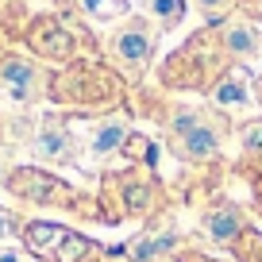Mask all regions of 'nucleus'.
<instances>
[{"label": "nucleus", "mask_w": 262, "mask_h": 262, "mask_svg": "<svg viewBox=\"0 0 262 262\" xmlns=\"http://www.w3.org/2000/svg\"><path fill=\"white\" fill-rule=\"evenodd\" d=\"M35 89V66L24 58H4L0 62V93L12 100H27Z\"/></svg>", "instance_id": "nucleus-1"}, {"label": "nucleus", "mask_w": 262, "mask_h": 262, "mask_svg": "<svg viewBox=\"0 0 262 262\" xmlns=\"http://www.w3.org/2000/svg\"><path fill=\"white\" fill-rule=\"evenodd\" d=\"M24 239H27V247H31L35 254H42V258H62L74 235L66 228H54V224H31Z\"/></svg>", "instance_id": "nucleus-2"}, {"label": "nucleus", "mask_w": 262, "mask_h": 262, "mask_svg": "<svg viewBox=\"0 0 262 262\" xmlns=\"http://www.w3.org/2000/svg\"><path fill=\"white\" fill-rule=\"evenodd\" d=\"M205 228H208V235H212V239H231L239 231V212L224 205V208H216V212L205 220Z\"/></svg>", "instance_id": "nucleus-3"}, {"label": "nucleus", "mask_w": 262, "mask_h": 262, "mask_svg": "<svg viewBox=\"0 0 262 262\" xmlns=\"http://www.w3.org/2000/svg\"><path fill=\"white\" fill-rule=\"evenodd\" d=\"M116 50H120V58H127V62H143V58L150 54V39L143 31H123L120 39H116Z\"/></svg>", "instance_id": "nucleus-4"}, {"label": "nucleus", "mask_w": 262, "mask_h": 262, "mask_svg": "<svg viewBox=\"0 0 262 262\" xmlns=\"http://www.w3.org/2000/svg\"><path fill=\"white\" fill-rule=\"evenodd\" d=\"M35 47H39L42 54H70V39L50 24H42V35H35Z\"/></svg>", "instance_id": "nucleus-5"}, {"label": "nucleus", "mask_w": 262, "mask_h": 262, "mask_svg": "<svg viewBox=\"0 0 262 262\" xmlns=\"http://www.w3.org/2000/svg\"><path fill=\"white\" fill-rule=\"evenodd\" d=\"M185 150H189L193 158H208V155L216 150V135H212L208 127H196V131H189V135H185Z\"/></svg>", "instance_id": "nucleus-6"}, {"label": "nucleus", "mask_w": 262, "mask_h": 262, "mask_svg": "<svg viewBox=\"0 0 262 262\" xmlns=\"http://www.w3.org/2000/svg\"><path fill=\"white\" fill-rule=\"evenodd\" d=\"M123 135H127V127H123L120 120L104 123V127L97 131V143H93V150H97V155H108L112 147H120V143H123Z\"/></svg>", "instance_id": "nucleus-7"}, {"label": "nucleus", "mask_w": 262, "mask_h": 262, "mask_svg": "<svg viewBox=\"0 0 262 262\" xmlns=\"http://www.w3.org/2000/svg\"><path fill=\"white\" fill-rule=\"evenodd\" d=\"M93 19H116L127 12V0H81Z\"/></svg>", "instance_id": "nucleus-8"}, {"label": "nucleus", "mask_w": 262, "mask_h": 262, "mask_svg": "<svg viewBox=\"0 0 262 262\" xmlns=\"http://www.w3.org/2000/svg\"><path fill=\"white\" fill-rule=\"evenodd\" d=\"M170 247H173V235H158V239H143V243H135L131 254H135V258H150V254H162V251H170Z\"/></svg>", "instance_id": "nucleus-9"}, {"label": "nucleus", "mask_w": 262, "mask_h": 262, "mask_svg": "<svg viewBox=\"0 0 262 262\" xmlns=\"http://www.w3.org/2000/svg\"><path fill=\"white\" fill-rule=\"evenodd\" d=\"M39 150L47 158H66V155H70V150H66V135H58V131H47V135H42Z\"/></svg>", "instance_id": "nucleus-10"}, {"label": "nucleus", "mask_w": 262, "mask_h": 262, "mask_svg": "<svg viewBox=\"0 0 262 262\" xmlns=\"http://www.w3.org/2000/svg\"><path fill=\"white\" fill-rule=\"evenodd\" d=\"M216 100H224V104H235V100H247V89L239 77H228V81L216 89Z\"/></svg>", "instance_id": "nucleus-11"}, {"label": "nucleus", "mask_w": 262, "mask_h": 262, "mask_svg": "<svg viewBox=\"0 0 262 262\" xmlns=\"http://www.w3.org/2000/svg\"><path fill=\"white\" fill-rule=\"evenodd\" d=\"M181 8H185L181 0H155V12L162 19H181Z\"/></svg>", "instance_id": "nucleus-12"}, {"label": "nucleus", "mask_w": 262, "mask_h": 262, "mask_svg": "<svg viewBox=\"0 0 262 262\" xmlns=\"http://www.w3.org/2000/svg\"><path fill=\"white\" fill-rule=\"evenodd\" d=\"M228 42H231L235 50H243V54H247V50H254V39H251V31H247V27L231 31V35H228Z\"/></svg>", "instance_id": "nucleus-13"}, {"label": "nucleus", "mask_w": 262, "mask_h": 262, "mask_svg": "<svg viewBox=\"0 0 262 262\" xmlns=\"http://www.w3.org/2000/svg\"><path fill=\"white\" fill-rule=\"evenodd\" d=\"M173 131H178L181 139H185L189 131H196V116H193V112H185V116H178V120H173Z\"/></svg>", "instance_id": "nucleus-14"}, {"label": "nucleus", "mask_w": 262, "mask_h": 262, "mask_svg": "<svg viewBox=\"0 0 262 262\" xmlns=\"http://www.w3.org/2000/svg\"><path fill=\"white\" fill-rule=\"evenodd\" d=\"M243 143L254 150H262V123H251V127H243Z\"/></svg>", "instance_id": "nucleus-15"}, {"label": "nucleus", "mask_w": 262, "mask_h": 262, "mask_svg": "<svg viewBox=\"0 0 262 262\" xmlns=\"http://www.w3.org/2000/svg\"><path fill=\"white\" fill-rule=\"evenodd\" d=\"M0 235H8V220L4 216H0Z\"/></svg>", "instance_id": "nucleus-16"}, {"label": "nucleus", "mask_w": 262, "mask_h": 262, "mask_svg": "<svg viewBox=\"0 0 262 262\" xmlns=\"http://www.w3.org/2000/svg\"><path fill=\"white\" fill-rule=\"evenodd\" d=\"M201 4H205V8H216V4H224V0H201Z\"/></svg>", "instance_id": "nucleus-17"}, {"label": "nucleus", "mask_w": 262, "mask_h": 262, "mask_svg": "<svg viewBox=\"0 0 262 262\" xmlns=\"http://www.w3.org/2000/svg\"><path fill=\"white\" fill-rule=\"evenodd\" d=\"M0 262H19V258H16V254H0Z\"/></svg>", "instance_id": "nucleus-18"}]
</instances>
